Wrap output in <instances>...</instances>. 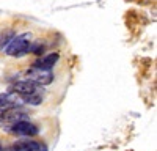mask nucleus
<instances>
[{
    "mask_svg": "<svg viewBox=\"0 0 157 151\" xmlns=\"http://www.w3.org/2000/svg\"><path fill=\"white\" fill-rule=\"evenodd\" d=\"M30 40H32L30 33H22L19 36H14L11 40V43L6 46V54L11 57H19V55L27 54L30 49Z\"/></svg>",
    "mask_w": 157,
    "mask_h": 151,
    "instance_id": "f257e3e1",
    "label": "nucleus"
},
{
    "mask_svg": "<svg viewBox=\"0 0 157 151\" xmlns=\"http://www.w3.org/2000/svg\"><path fill=\"white\" fill-rule=\"evenodd\" d=\"M29 77H30V82L39 83V85H49L52 80H54V76H52V72H49V71H46V69L30 71Z\"/></svg>",
    "mask_w": 157,
    "mask_h": 151,
    "instance_id": "f03ea898",
    "label": "nucleus"
},
{
    "mask_svg": "<svg viewBox=\"0 0 157 151\" xmlns=\"http://www.w3.org/2000/svg\"><path fill=\"white\" fill-rule=\"evenodd\" d=\"M13 132H17V134H22V135H36L38 128L29 121H17L13 126Z\"/></svg>",
    "mask_w": 157,
    "mask_h": 151,
    "instance_id": "7ed1b4c3",
    "label": "nucleus"
},
{
    "mask_svg": "<svg viewBox=\"0 0 157 151\" xmlns=\"http://www.w3.org/2000/svg\"><path fill=\"white\" fill-rule=\"evenodd\" d=\"M58 58H60L58 54H49V55H46L44 58H39V60L35 63V66H36L38 69H46V71H49V69L58 61Z\"/></svg>",
    "mask_w": 157,
    "mask_h": 151,
    "instance_id": "20e7f679",
    "label": "nucleus"
},
{
    "mask_svg": "<svg viewBox=\"0 0 157 151\" xmlns=\"http://www.w3.org/2000/svg\"><path fill=\"white\" fill-rule=\"evenodd\" d=\"M13 90L22 96H27L30 93H35V83L30 80H21V82H16L13 85Z\"/></svg>",
    "mask_w": 157,
    "mask_h": 151,
    "instance_id": "39448f33",
    "label": "nucleus"
},
{
    "mask_svg": "<svg viewBox=\"0 0 157 151\" xmlns=\"http://www.w3.org/2000/svg\"><path fill=\"white\" fill-rule=\"evenodd\" d=\"M24 101L27 104H30V106H39L43 103V98H41V95H35V93H30V95H27L24 98Z\"/></svg>",
    "mask_w": 157,
    "mask_h": 151,
    "instance_id": "423d86ee",
    "label": "nucleus"
},
{
    "mask_svg": "<svg viewBox=\"0 0 157 151\" xmlns=\"http://www.w3.org/2000/svg\"><path fill=\"white\" fill-rule=\"evenodd\" d=\"M29 146H30L32 151H47V148L43 143H38V142H30Z\"/></svg>",
    "mask_w": 157,
    "mask_h": 151,
    "instance_id": "0eeeda50",
    "label": "nucleus"
},
{
    "mask_svg": "<svg viewBox=\"0 0 157 151\" xmlns=\"http://www.w3.org/2000/svg\"><path fill=\"white\" fill-rule=\"evenodd\" d=\"M8 106H10V96L2 93V95H0V110H3Z\"/></svg>",
    "mask_w": 157,
    "mask_h": 151,
    "instance_id": "6e6552de",
    "label": "nucleus"
},
{
    "mask_svg": "<svg viewBox=\"0 0 157 151\" xmlns=\"http://www.w3.org/2000/svg\"><path fill=\"white\" fill-rule=\"evenodd\" d=\"M11 151H32V149H30L29 143H17L11 148Z\"/></svg>",
    "mask_w": 157,
    "mask_h": 151,
    "instance_id": "1a4fd4ad",
    "label": "nucleus"
},
{
    "mask_svg": "<svg viewBox=\"0 0 157 151\" xmlns=\"http://www.w3.org/2000/svg\"><path fill=\"white\" fill-rule=\"evenodd\" d=\"M0 151H2V148H0Z\"/></svg>",
    "mask_w": 157,
    "mask_h": 151,
    "instance_id": "9d476101",
    "label": "nucleus"
}]
</instances>
